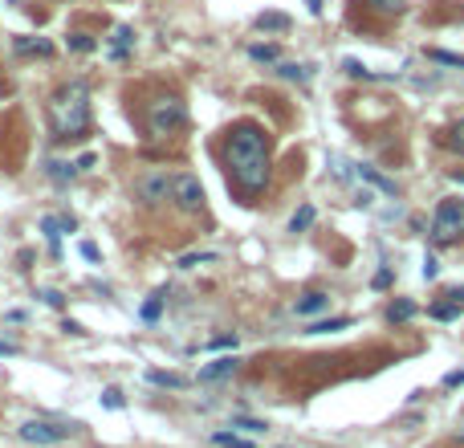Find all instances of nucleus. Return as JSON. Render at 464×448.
<instances>
[{"mask_svg": "<svg viewBox=\"0 0 464 448\" xmlns=\"http://www.w3.org/2000/svg\"><path fill=\"white\" fill-rule=\"evenodd\" d=\"M102 403H106V408H122V391H118V387H106V391H102Z\"/></svg>", "mask_w": 464, "mask_h": 448, "instance_id": "nucleus-30", "label": "nucleus"}, {"mask_svg": "<svg viewBox=\"0 0 464 448\" xmlns=\"http://www.w3.org/2000/svg\"><path fill=\"white\" fill-rule=\"evenodd\" d=\"M383 285H391V269H383L379 277H375V289H383Z\"/></svg>", "mask_w": 464, "mask_h": 448, "instance_id": "nucleus-40", "label": "nucleus"}, {"mask_svg": "<svg viewBox=\"0 0 464 448\" xmlns=\"http://www.w3.org/2000/svg\"><path fill=\"white\" fill-rule=\"evenodd\" d=\"M306 4H310V13H314V17L322 13V0H306Z\"/></svg>", "mask_w": 464, "mask_h": 448, "instance_id": "nucleus-41", "label": "nucleus"}, {"mask_svg": "<svg viewBox=\"0 0 464 448\" xmlns=\"http://www.w3.org/2000/svg\"><path fill=\"white\" fill-rule=\"evenodd\" d=\"M50 127L57 139H82L90 131V102H86V86L69 82L50 98Z\"/></svg>", "mask_w": 464, "mask_h": 448, "instance_id": "nucleus-2", "label": "nucleus"}, {"mask_svg": "<svg viewBox=\"0 0 464 448\" xmlns=\"http://www.w3.org/2000/svg\"><path fill=\"white\" fill-rule=\"evenodd\" d=\"M371 8H379V13H403L407 8V0H363Z\"/></svg>", "mask_w": 464, "mask_h": 448, "instance_id": "nucleus-25", "label": "nucleus"}, {"mask_svg": "<svg viewBox=\"0 0 464 448\" xmlns=\"http://www.w3.org/2000/svg\"><path fill=\"white\" fill-rule=\"evenodd\" d=\"M50 176L66 183V180H74V176H78V167H74V163H50Z\"/></svg>", "mask_w": 464, "mask_h": 448, "instance_id": "nucleus-26", "label": "nucleus"}, {"mask_svg": "<svg viewBox=\"0 0 464 448\" xmlns=\"http://www.w3.org/2000/svg\"><path fill=\"white\" fill-rule=\"evenodd\" d=\"M69 50H78V53H90V50H94V37H86V33H74V37H69Z\"/></svg>", "mask_w": 464, "mask_h": 448, "instance_id": "nucleus-28", "label": "nucleus"}, {"mask_svg": "<svg viewBox=\"0 0 464 448\" xmlns=\"http://www.w3.org/2000/svg\"><path fill=\"white\" fill-rule=\"evenodd\" d=\"M232 428H245L249 436H261V432H269V424H265V420H249V415H236V420H232Z\"/></svg>", "mask_w": 464, "mask_h": 448, "instance_id": "nucleus-20", "label": "nucleus"}, {"mask_svg": "<svg viewBox=\"0 0 464 448\" xmlns=\"http://www.w3.org/2000/svg\"><path fill=\"white\" fill-rule=\"evenodd\" d=\"M159 310H163V294H155V298L143 306V318H147V322H155V318H159Z\"/></svg>", "mask_w": 464, "mask_h": 448, "instance_id": "nucleus-29", "label": "nucleus"}, {"mask_svg": "<svg viewBox=\"0 0 464 448\" xmlns=\"http://www.w3.org/2000/svg\"><path fill=\"white\" fill-rule=\"evenodd\" d=\"M13 50L17 53H37V57H53V45L45 37H13Z\"/></svg>", "mask_w": 464, "mask_h": 448, "instance_id": "nucleus-10", "label": "nucleus"}, {"mask_svg": "<svg viewBox=\"0 0 464 448\" xmlns=\"http://www.w3.org/2000/svg\"><path fill=\"white\" fill-rule=\"evenodd\" d=\"M428 314L436 318V322H452V318H460V306H456V301H440V306H431Z\"/></svg>", "mask_w": 464, "mask_h": 448, "instance_id": "nucleus-18", "label": "nucleus"}, {"mask_svg": "<svg viewBox=\"0 0 464 448\" xmlns=\"http://www.w3.org/2000/svg\"><path fill=\"white\" fill-rule=\"evenodd\" d=\"M41 298H45V306H66V298H62V294H57V289H45V294H41Z\"/></svg>", "mask_w": 464, "mask_h": 448, "instance_id": "nucleus-35", "label": "nucleus"}, {"mask_svg": "<svg viewBox=\"0 0 464 448\" xmlns=\"http://www.w3.org/2000/svg\"><path fill=\"white\" fill-rule=\"evenodd\" d=\"M440 273V265H436V257H424V282H431Z\"/></svg>", "mask_w": 464, "mask_h": 448, "instance_id": "nucleus-32", "label": "nucleus"}, {"mask_svg": "<svg viewBox=\"0 0 464 448\" xmlns=\"http://www.w3.org/2000/svg\"><path fill=\"white\" fill-rule=\"evenodd\" d=\"M277 74H282V78H289V82H306V78H310V74H306V66H294V62H282V66H277Z\"/></svg>", "mask_w": 464, "mask_h": 448, "instance_id": "nucleus-24", "label": "nucleus"}, {"mask_svg": "<svg viewBox=\"0 0 464 448\" xmlns=\"http://www.w3.org/2000/svg\"><path fill=\"white\" fill-rule=\"evenodd\" d=\"M347 326H350V318L342 314V318H326V322H314V326H310L306 334H330V331H347Z\"/></svg>", "mask_w": 464, "mask_h": 448, "instance_id": "nucleus-15", "label": "nucleus"}, {"mask_svg": "<svg viewBox=\"0 0 464 448\" xmlns=\"http://www.w3.org/2000/svg\"><path fill=\"white\" fill-rule=\"evenodd\" d=\"M131 41H134V37H131V29H127V25H118V29H115V45H118V50H127Z\"/></svg>", "mask_w": 464, "mask_h": 448, "instance_id": "nucleus-31", "label": "nucleus"}, {"mask_svg": "<svg viewBox=\"0 0 464 448\" xmlns=\"http://www.w3.org/2000/svg\"><path fill=\"white\" fill-rule=\"evenodd\" d=\"M257 29H261V33H285V29H289V17H285V13H261V17H257Z\"/></svg>", "mask_w": 464, "mask_h": 448, "instance_id": "nucleus-11", "label": "nucleus"}, {"mask_svg": "<svg viewBox=\"0 0 464 448\" xmlns=\"http://www.w3.org/2000/svg\"><path fill=\"white\" fill-rule=\"evenodd\" d=\"M74 167H78V171H90V167H94V155H90V151L78 155V163H74Z\"/></svg>", "mask_w": 464, "mask_h": 448, "instance_id": "nucleus-36", "label": "nucleus"}, {"mask_svg": "<svg viewBox=\"0 0 464 448\" xmlns=\"http://www.w3.org/2000/svg\"><path fill=\"white\" fill-rule=\"evenodd\" d=\"M326 306H330V298H326L322 289H314V294H306V298H298V306H294V310H298V318H314V314H322Z\"/></svg>", "mask_w": 464, "mask_h": 448, "instance_id": "nucleus-9", "label": "nucleus"}, {"mask_svg": "<svg viewBox=\"0 0 464 448\" xmlns=\"http://www.w3.org/2000/svg\"><path fill=\"white\" fill-rule=\"evenodd\" d=\"M62 331H66V334H86L82 322H74V318H66V322H62Z\"/></svg>", "mask_w": 464, "mask_h": 448, "instance_id": "nucleus-37", "label": "nucleus"}, {"mask_svg": "<svg viewBox=\"0 0 464 448\" xmlns=\"http://www.w3.org/2000/svg\"><path fill=\"white\" fill-rule=\"evenodd\" d=\"M82 257H86V261H98V249H94L90 241H82Z\"/></svg>", "mask_w": 464, "mask_h": 448, "instance_id": "nucleus-38", "label": "nucleus"}, {"mask_svg": "<svg viewBox=\"0 0 464 448\" xmlns=\"http://www.w3.org/2000/svg\"><path fill=\"white\" fill-rule=\"evenodd\" d=\"M134 196H139V204H147V208H159V204H167V200H175V176H167V171H147V176L134 180Z\"/></svg>", "mask_w": 464, "mask_h": 448, "instance_id": "nucleus-4", "label": "nucleus"}, {"mask_svg": "<svg viewBox=\"0 0 464 448\" xmlns=\"http://www.w3.org/2000/svg\"><path fill=\"white\" fill-rule=\"evenodd\" d=\"M236 359L232 355H220V359H212V363H204L199 367V379L204 383H216V379H228V375H236Z\"/></svg>", "mask_w": 464, "mask_h": 448, "instance_id": "nucleus-8", "label": "nucleus"}, {"mask_svg": "<svg viewBox=\"0 0 464 448\" xmlns=\"http://www.w3.org/2000/svg\"><path fill=\"white\" fill-rule=\"evenodd\" d=\"M431 62H440V66H464V53H448V50H428Z\"/></svg>", "mask_w": 464, "mask_h": 448, "instance_id": "nucleus-23", "label": "nucleus"}, {"mask_svg": "<svg viewBox=\"0 0 464 448\" xmlns=\"http://www.w3.org/2000/svg\"><path fill=\"white\" fill-rule=\"evenodd\" d=\"M175 204L183 212H199L204 208V183L196 176H175Z\"/></svg>", "mask_w": 464, "mask_h": 448, "instance_id": "nucleus-7", "label": "nucleus"}, {"mask_svg": "<svg viewBox=\"0 0 464 448\" xmlns=\"http://www.w3.org/2000/svg\"><path fill=\"white\" fill-rule=\"evenodd\" d=\"M249 57L253 62H269V66H273V62H277V45H249Z\"/></svg>", "mask_w": 464, "mask_h": 448, "instance_id": "nucleus-22", "label": "nucleus"}, {"mask_svg": "<svg viewBox=\"0 0 464 448\" xmlns=\"http://www.w3.org/2000/svg\"><path fill=\"white\" fill-rule=\"evenodd\" d=\"M187 122V106L180 98H155L147 106V127L155 139H167V134H175Z\"/></svg>", "mask_w": 464, "mask_h": 448, "instance_id": "nucleus-3", "label": "nucleus"}, {"mask_svg": "<svg viewBox=\"0 0 464 448\" xmlns=\"http://www.w3.org/2000/svg\"><path fill=\"white\" fill-rule=\"evenodd\" d=\"M147 379L155 383V387H187V379L175 375V371H147Z\"/></svg>", "mask_w": 464, "mask_h": 448, "instance_id": "nucleus-13", "label": "nucleus"}, {"mask_svg": "<svg viewBox=\"0 0 464 448\" xmlns=\"http://www.w3.org/2000/svg\"><path fill=\"white\" fill-rule=\"evenodd\" d=\"M359 176H363L366 183H375L379 192H387V196H395V183H391V180H383V176L375 171V167H359Z\"/></svg>", "mask_w": 464, "mask_h": 448, "instance_id": "nucleus-14", "label": "nucleus"}, {"mask_svg": "<svg viewBox=\"0 0 464 448\" xmlns=\"http://www.w3.org/2000/svg\"><path fill=\"white\" fill-rule=\"evenodd\" d=\"M460 383H464V367H460V371H448V375H444V387H460Z\"/></svg>", "mask_w": 464, "mask_h": 448, "instance_id": "nucleus-33", "label": "nucleus"}, {"mask_svg": "<svg viewBox=\"0 0 464 448\" xmlns=\"http://www.w3.org/2000/svg\"><path fill=\"white\" fill-rule=\"evenodd\" d=\"M407 318H415V301L399 298V301H391V306H387V322H407Z\"/></svg>", "mask_w": 464, "mask_h": 448, "instance_id": "nucleus-12", "label": "nucleus"}, {"mask_svg": "<svg viewBox=\"0 0 464 448\" xmlns=\"http://www.w3.org/2000/svg\"><path fill=\"white\" fill-rule=\"evenodd\" d=\"M460 233H464L460 200H440V204H436V216H431V241H436V245H452Z\"/></svg>", "mask_w": 464, "mask_h": 448, "instance_id": "nucleus-5", "label": "nucleus"}, {"mask_svg": "<svg viewBox=\"0 0 464 448\" xmlns=\"http://www.w3.org/2000/svg\"><path fill=\"white\" fill-rule=\"evenodd\" d=\"M342 69H347L350 78H363V82H375V78H383V74H371V69H366L363 62H354V57H347V62H342Z\"/></svg>", "mask_w": 464, "mask_h": 448, "instance_id": "nucleus-19", "label": "nucleus"}, {"mask_svg": "<svg viewBox=\"0 0 464 448\" xmlns=\"http://www.w3.org/2000/svg\"><path fill=\"white\" fill-rule=\"evenodd\" d=\"M208 261H216V253H183L180 269H196V265H208Z\"/></svg>", "mask_w": 464, "mask_h": 448, "instance_id": "nucleus-21", "label": "nucleus"}, {"mask_svg": "<svg viewBox=\"0 0 464 448\" xmlns=\"http://www.w3.org/2000/svg\"><path fill=\"white\" fill-rule=\"evenodd\" d=\"M212 347H216V350H224V347H236V334H220V338H212Z\"/></svg>", "mask_w": 464, "mask_h": 448, "instance_id": "nucleus-34", "label": "nucleus"}, {"mask_svg": "<svg viewBox=\"0 0 464 448\" xmlns=\"http://www.w3.org/2000/svg\"><path fill=\"white\" fill-rule=\"evenodd\" d=\"M460 224H464V200H460Z\"/></svg>", "mask_w": 464, "mask_h": 448, "instance_id": "nucleus-43", "label": "nucleus"}, {"mask_svg": "<svg viewBox=\"0 0 464 448\" xmlns=\"http://www.w3.org/2000/svg\"><path fill=\"white\" fill-rule=\"evenodd\" d=\"M448 147H452V151H460V155H464V118L456 122V127H452V134H448Z\"/></svg>", "mask_w": 464, "mask_h": 448, "instance_id": "nucleus-27", "label": "nucleus"}, {"mask_svg": "<svg viewBox=\"0 0 464 448\" xmlns=\"http://www.w3.org/2000/svg\"><path fill=\"white\" fill-rule=\"evenodd\" d=\"M310 224H314V208L306 204V208H298V212H294V220H289V233H306Z\"/></svg>", "mask_w": 464, "mask_h": 448, "instance_id": "nucleus-17", "label": "nucleus"}, {"mask_svg": "<svg viewBox=\"0 0 464 448\" xmlns=\"http://www.w3.org/2000/svg\"><path fill=\"white\" fill-rule=\"evenodd\" d=\"M21 440H29V444H62L74 436V424H53V420H29V424H21Z\"/></svg>", "mask_w": 464, "mask_h": 448, "instance_id": "nucleus-6", "label": "nucleus"}, {"mask_svg": "<svg viewBox=\"0 0 464 448\" xmlns=\"http://www.w3.org/2000/svg\"><path fill=\"white\" fill-rule=\"evenodd\" d=\"M4 355H17V347H8V343H0V359H4Z\"/></svg>", "mask_w": 464, "mask_h": 448, "instance_id": "nucleus-42", "label": "nucleus"}, {"mask_svg": "<svg viewBox=\"0 0 464 448\" xmlns=\"http://www.w3.org/2000/svg\"><path fill=\"white\" fill-rule=\"evenodd\" d=\"M224 163H228V176L240 192H265L269 188V139L257 122H240L228 131V143H224Z\"/></svg>", "mask_w": 464, "mask_h": 448, "instance_id": "nucleus-1", "label": "nucleus"}, {"mask_svg": "<svg viewBox=\"0 0 464 448\" xmlns=\"http://www.w3.org/2000/svg\"><path fill=\"white\" fill-rule=\"evenodd\" d=\"M444 298H452V301H456V306H464V285H456V289H448Z\"/></svg>", "mask_w": 464, "mask_h": 448, "instance_id": "nucleus-39", "label": "nucleus"}, {"mask_svg": "<svg viewBox=\"0 0 464 448\" xmlns=\"http://www.w3.org/2000/svg\"><path fill=\"white\" fill-rule=\"evenodd\" d=\"M212 444H216V448H253L249 440H245V436H236V432H216Z\"/></svg>", "mask_w": 464, "mask_h": 448, "instance_id": "nucleus-16", "label": "nucleus"}]
</instances>
